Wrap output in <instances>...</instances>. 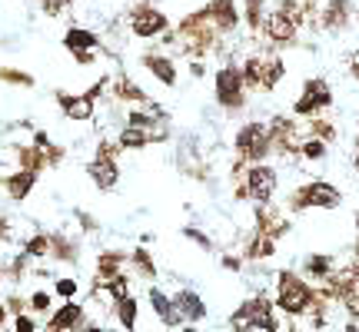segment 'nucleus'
<instances>
[{
	"label": "nucleus",
	"mask_w": 359,
	"mask_h": 332,
	"mask_svg": "<svg viewBox=\"0 0 359 332\" xmlns=\"http://www.w3.org/2000/svg\"><path fill=\"white\" fill-rule=\"evenodd\" d=\"M216 27H213V20H209L207 10H196V14H190L183 24H180V44H183V50L190 53V57H203L209 47H213V40H216Z\"/></svg>",
	"instance_id": "obj_1"
},
{
	"label": "nucleus",
	"mask_w": 359,
	"mask_h": 332,
	"mask_svg": "<svg viewBox=\"0 0 359 332\" xmlns=\"http://www.w3.org/2000/svg\"><path fill=\"white\" fill-rule=\"evenodd\" d=\"M340 203H343V193H340L333 183L313 180V183H303L299 190H293L289 210L293 213H299V210H336Z\"/></svg>",
	"instance_id": "obj_2"
},
{
	"label": "nucleus",
	"mask_w": 359,
	"mask_h": 332,
	"mask_svg": "<svg viewBox=\"0 0 359 332\" xmlns=\"http://www.w3.org/2000/svg\"><path fill=\"white\" fill-rule=\"evenodd\" d=\"M273 153V140H269V126L266 123H243L237 133V156L239 163H263Z\"/></svg>",
	"instance_id": "obj_3"
},
{
	"label": "nucleus",
	"mask_w": 359,
	"mask_h": 332,
	"mask_svg": "<svg viewBox=\"0 0 359 332\" xmlns=\"http://www.w3.org/2000/svg\"><path fill=\"white\" fill-rule=\"evenodd\" d=\"M213 97H216V103L230 110V113H237L246 106V83H243V74H239V67L233 63H226L216 70L213 76Z\"/></svg>",
	"instance_id": "obj_4"
},
{
	"label": "nucleus",
	"mask_w": 359,
	"mask_h": 332,
	"mask_svg": "<svg viewBox=\"0 0 359 332\" xmlns=\"http://www.w3.org/2000/svg\"><path fill=\"white\" fill-rule=\"evenodd\" d=\"M246 90H273L283 80L286 67L280 57H246V63L239 67Z\"/></svg>",
	"instance_id": "obj_5"
},
{
	"label": "nucleus",
	"mask_w": 359,
	"mask_h": 332,
	"mask_svg": "<svg viewBox=\"0 0 359 332\" xmlns=\"http://www.w3.org/2000/svg\"><path fill=\"white\" fill-rule=\"evenodd\" d=\"M276 186H280V180H276V169L266 163H250L246 166V180H243V186L237 190L239 199H253L256 206H263V203H269V199L276 197Z\"/></svg>",
	"instance_id": "obj_6"
},
{
	"label": "nucleus",
	"mask_w": 359,
	"mask_h": 332,
	"mask_svg": "<svg viewBox=\"0 0 359 332\" xmlns=\"http://www.w3.org/2000/svg\"><path fill=\"white\" fill-rule=\"evenodd\" d=\"M117 150H120V147H113V143L100 140V147H97V156H93V160L87 163L90 180L97 183V190H104V193H110V190H113V186L120 183Z\"/></svg>",
	"instance_id": "obj_7"
},
{
	"label": "nucleus",
	"mask_w": 359,
	"mask_h": 332,
	"mask_svg": "<svg viewBox=\"0 0 359 332\" xmlns=\"http://www.w3.org/2000/svg\"><path fill=\"white\" fill-rule=\"evenodd\" d=\"M276 302L280 309L289 313V316H303L313 302V289L299 279L296 272H280V292H276Z\"/></svg>",
	"instance_id": "obj_8"
},
{
	"label": "nucleus",
	"mask_w": 359,
	"mask_h": 332,
	"mask_svg": "<svg viewBox=\"0 0 359 332\" xmlns=\"http://www.w3.org/2000/svg\"><path fill=\"white\" fill-rule=\"evenodd\" d=\"M329 106H333V90H329V83L319 80V76H313V80L303 83V93H299V100L293 103V113L313 120V117H323Z\"/></svg>",
	"instance_id": "obj_9"
},
{
	"label": "nucleus",
	"mask_w": 359,
	"mask_h": 332,
	"mask_svg": "<svg viewBox=\"0 0 359 332\" xmlns=\"http://www.w3.org/2000/svg\"><path fill=\"white\" fill-rule=\"evenodd\" d=\"M130 31L140 40H150V37H163L170 31V20H166L163 10L150 7V3H136L130 10Z\"/></svg>",
	"instance_id": "obj_10"
},
{
	"label": "nucleus",
	"mask_w": 359,
	"mask_h": 332,
	"mask_svg": "<svg viewBox=\"0 0 359 332\" xmlns=\"http://www.w3.org/2000/svg\"><path fill=\"white\" fill-rule=\"evenodd\" d=\"M296 31H299V20L289 10H283V7H276L263 20V33H266V40L273 47H289L296 40Z\"/></svg>",
	"instance_id": "obj_11"
},
{
	"label": "nucleus",
	"mask_w": 359,
	"mask_h": 332,
	"mask_svg": "<svg viewBox=\"0 0 359 332\" xmlns=\"http://www.w3.org/2000/svg\"><path fill=\"white\" fill-rule=\"evenodd\" d=\"M209 14V20H213V27L220 33H233L239 27V10L233 0H209L207 7H203Z\"/></svg>",
	"instance_id": "obj_12"
},
{
	"label": "nucleus",
	"mask_w": 359,
	"mask_h": 332,
	"mask_svg": "<svg viewBox=\"0 0 359 332\" xmlns=\"http://www.w3.org/2000/svg\"><path fill=\"white\" fill-rule=\"evenodd\" d=\"M57 103L67 120H77V123L93 120V97H90V93H80V97H74V93H57Z\"/></svg>",
	"instance_id": "obj_13"
},
{
	"label": "nucleus",
	"mask_w": 359,
	"mask_h": 332,
	"mask_svg": "<svg viewBox=\"0 0 359 332\" xmlns=\"http://www.w3.org/2000/svg\"><path fill=\"white\" fill-rule=\"evenodd\" d=\"M143 67H147L150 74L157 76V83H163V87H177V63L163 57V53H143Z\"/></svg>",
	"instance_id": "obj_14"
},
{
	"label": "nucleus",
	"mask_w": 359,
	"mask_h": 332,
	"mask_svg": "<svg viewBox=\"0 0 359 332\" xmlns=\"http://www.w3.org/2000/svg\"><path fill=\"white\" fill-rule=\"evenodd\" d=\"M349 17H353L349 0H326V7H323V27L333 33H340L349 27Z\"/></svg>",
	"instance_id": "obj_15"
},
{
	"label": "nucleus",
	"mask_w": 359,
	"mask_h": 332,
	"mask_svg": "<svg viewBox=\"0 0 359 332\" xmlns=\"http://www.w3.org/2000/svg\"><path fill=\"white\" fill-rule=\"evenodd\" d=\"M33 186H37V173H33V169H17V173H10V176L3 180L7 197L17 199V203H20V199H27Z\"/></svg>",
	"instance_id": "obj_16"
},
{
	"label": "nucleus",
	"mask_w": 359,
	"mask_h": 332,
	"mask_svg": "<svg viewBox=\"0 0 359 332\" xmlns=\"http://www.w3.org/2000/svg\"><path fill=\"white\" fill-rule=\"evenodd\" d=\"M80 322H83V309H80L77 302L67 299V306H60L47 326H50V332H70L74 326H80Z\"/></svg>",
	"instance_id": "obj_17"
},
{
	"label": "nucleus",
	"mask_w": 359,
	"mask_h": 332,
	"mask_svg": "<svg viewBox=\"0 0 359 332\" xmlns=\"http://www.w3.org/2000/svg\"><path fill=\"white\" fill-rule=\"evenodd\" d=\"M173 306H177L180 319H190V322H196V319L207 316V306H203V299H200L196 292H190V289L177 292V296H173Z\"/></svg>",
	"instance_id": "obj_18"
},
{
	"label": "nucleus",
	"mask_w": 359,
	"mask_h": 332,
	"mask_svg": "<svg viewBox=\"0 0 359 332\" xmlns=\"http://www.w3.org/2000/svg\"><path fill=\"white\" fill-rule=\"evenodd\" d=\"M63 47L70 50V53H80V50H97L100 47V37L87 27H70V31L63 33Z\"/></svg>",
	"instance_id": "obj_19"
},
{
	"label": "nucleus",
	"mask_w": 359,
	"mask_h": 332,
	"mask_svg": "<svg viewBox=\"0 0 359 332\" xmlns=\"http://www.w3.org/2000/svg\"><path fill=\"white\" fill-rule=\"evenodd\" d=\"M150 306H153V313L163 319L166 326H177V322H180L177 306H173V299H170L166 292H160V289H150Z\"/></svg>",
	"instance_id": "obj_20"
},
{
	"label": "nucleus",
	"mask_w": 359,
	"mask_h": 332,
	"mask_svg": "<svg viewBox=\"0 0 359 332\" xmlns=\"http://www.w3.org/2000/svg\"><path fill=\"white\" fill-rule=\"evenodd\" d=\"M147 143H153V133H150V130H140V126H123L117 136L120 150H143Z\"/></svg>",
	"instance_id": "obj_21"
},
{
	"label": "nucleus",
	"mask_w": 359,
	"mask_h": 332,
	"mask_svg": "<svg viewBox=\"0 0 359 332\" xmlns=\"http://www.w3.org/2000/svg\"><path fill=\"white\" fill-rule=\"evenodd\" d=\"M17 163H20V169H33V173H40L44 166H54L47 150H40V147H20L17 150Z\"/></svg>",
	"instance_id": "obj_22"
},
{
	"label": "nucleus",
	"mask_w": 359,
	"mask_h": 332,
	"mask_svg": "<svg viewBox=\"0 0 359 332\" xmlns=\"http://www.w3.org/2000/svg\"><path fill=\"white\" fill-rule=\"evenodd\" d=\"M336 292H340V299L346 302V309H349L353 316H359V276L356 272H349L346 279H340V283H336Z\"/></svg>",
	"instance_id": "obj_23"
},
{
	"label": "nucleus",
	"mask_w": 359,
	"mask_h": 332,
	"mask_svg": "<svg viewBox=\"0 0 359 332\" xmlns=\"http://www.w3.org/2000/svg\"><path fill=\"white\" fill-rule=\"evenodd\" d=\"M113 93H117V100H123V103H147V93L140 90L130 76H120L117 83H113Z\"/></svg>",
	"instance_id": "obj_24"
},
{
	"label": "nucleus",
	"mask_w": 359,
	"mask_h": 332,
	"mask_svg": "<svg viewBox=\"0 0 359 332\" xmlns=\"http://www.w3.org/2000/svg\"><path fill=\"white\" fill-rule=\"evenodd\" d=\"M243 20L250 31H263L266 20V0H243Z\"/></svg>",
	"instance_id": "obj_25"
},
{
	"label": "nucleus",
	"mask_w": 359,
	"mask_h": 332,
	"mask_svg": "<svg viewBox=\"0 0 359 332\" xmlns=\"http://www.w3.org/2000/svg\"><path fill=\"white\" fill-rule=\"evenodd\" d=\"M117 316H120V322H123V329H134L136 326V299L134 296H123V299L117 302Z\"/></svg>",
	"instance_id": "obj_26"
},
{
	"label": "nucleus",
	"mask_w": 359,
	"mask_h": 332,
	"mask_svg": "<svg viewBox=\"0 0 359 332\" xmlns=\"http://www.w3.org/2000/svg\"><path fill=\"white\" fill-rule=\"evenodd\" d=\"M306 272H310L313 279H329V276H333V259L329 256H310L306 259Z\"/></svg>",
	"instance_id": "obj_27"
},
{
	"label": "nucleus",
	"mask_w": 359,
	"mask_h": 332,
	"mask_svg": "<svg viewBox=\"0 0 359 332\" xmlns=\"http://www.w3.org/2000/svg\"><path fill=\"white\" fill-rule=\"evenodd\" d=\"M299 156H306V160H323V156H326V140H319V136H306V140H303V147H299Z\"/></svg>",
	"instance_id": "obj_28"
},
{
	"label": "nucleus",
	"mask_w": 359,
	"mask_h": 332,
	"mask_svg": "<svg viewBox=\"0 0 359 332\" xmlns=\"http://www.w3.org/2000/svg\"><path fill=\"white\" fill-rule=\"evenodd\" d=\"M120 263H123V256H120V253H104V256H100V263H97V269H100V279H113V276H120Z\"/></svg>",
	"instance_id": "obj_29"
},
{
	"label": "nucleus",
	"mask_w": 359,
	"mask_h": 332,
	"mask_svg": "<svg viewBox=\"0 0 359 332\" xmlns=\"http://www.w3.org/2000/svg\"><path fill=\"white\" fill-rule=\"evenodd\" d=\"M273 236H266V233H260L250 246H246V256H256V259H263V256H273Z\"/></svg>",
	"instance_id": "obj_30"
},
{
	"label": "nucleus",
	"mask_w": 359,
	"mask_h": 332,
	"mask_svg": "<svg viewBox=\"0 0 359 332\" xmlns=\"http://www.w3.org/2000/svg\"><path fill=\"white\" fill-rule=\"evenodd\" d=\"M0 80L10 83V87H33V76L24 70H10V67H0Z\"/></svg>",
	"instance_id": "obj_31"
},
{
	"label": "nucleus",
	"mask_w": 359,
	"mask_h": 332,
	"mask_svg": "<svg viewBox=\"0 0 359 332\" xmlns=\"http://www.w3.org/2000/svg\"><path fill=\"white\" fill-rule=\"evenodd\" d=\"M24 253H27V256H47V253H50V236H30Z\"/></svg>",
	"instance_id": "obj_32"
},
{
	"label": "nucleus",
	"mask_w": 359,
	"mask_h": 332,
	"mask_svg": "<svg viewBox=\"0 0 359 332\" xmlns=\"http://www.w3.org/2000/svg\"><path fill=\"white\" fill-rule=\"evenodd\" d=\"M134 263H136V269L143 272V276H153V259H150V253L147 249H143V246H140V249H134Z\"/></svg>",
	"instance_id": "obj_33"
},
{
	"label": "nucleus",
	"mask_w": 359,
	"mask_h": 332,
	"mask_svg": "<svg viewBox=\"0 0 359 332\" xmlns=\"http://www.w3.org/2000/svg\"><path fill=\"white\" fill-rule=\"evenodd\" d=\"M183 236H186V240H193L196 246H203V249H213V242H209L207 233H200V229H193V226H186V229H183Z\"/></svg>",
	"instance_id": "obj_34"
},
{
	"label": "nucleus",
	"mask_w": 359,
	"mask_h": 332,
	"mask_svg": "<svg viewBox=\"0 0 359 332\" xmlns=\"http://www.w3.org/2000/svg\"><path fill=\"white\" fill-rule=\"evenodd\" d=\"M54 289H57V296H63V299H74V296H77V283H74V279H57V286H54Z\"/></svg>",
	"instance_id": "obj_35"
},
{
	"label": "nucleus",
	"mask_w": 359,
	"mask_h": 332,
	"mask_svg": "<svg viewBox=\"0 0 359 332\" xmlns=\"http://www.w3.org/2000/svg\"><path fill=\"white\" fill-rule=\"evenodd\" d=\"M30 306H33L37 313H47V309H50V292H33V296H30Z\"/></svg>",
	"instance_id": "obj_36"
},
{
	"label": "nucleus",
	"mask_w": 359,
	"mask_h": 332,
	"mask_svg": "<svg viewBox=\"0 0 359 332\" xmlns=\"http://www.w3.org/2000/svg\"><path fill=\"white\" fill-rule=\"evenodd\" d=\"M40 3H44L47 14H60V10H63V7H70L74 0H40Z\"/></svg>",
	"instance_id": "obj_37"
},
{
	"label": "nucleus",
	"mask_w": 359,
	"mask_h": 332,
	"mask_svg": "<svg viewBox=\"0 0 359 332\" xmlns=\"http://www.w3.org/2000/svg\"><path fill=\"white\" fill-rule=\"evenodd\" d=\"M37 326H33V319L30 316H17V332H33Z\"/></svg>",
	"instance_id": "obj_38"
},
{
	"label": "nucleus",
	"mask_w": 359,
	"mask_h": 332,
	"mask_svg": "<svg viewBox=\"0 0 359 332\" xmlns=\"http://www.w3.org/2000/svg\"><path fill=\"white\" fill-rule=\"evenodd\" d=\"M93 53H97V50H80V53H74V60H77V63H83V67H87V63H93V60H97Z\"/></svg>",
	"instance_id": "obj_39"
},
{
	"label": "nucleus",
	"mask_w": 359,
	"mask_h": 332,
	"mask_svg": "<svg viewBox=\"0 0 359 332\" xmlns=\"http://www.w3.org/2000/svg\"><path fill=\"white\" fill-rule=\"evenodd\" d=\"M7 233H10V223H7V219H3V216H0V242L7 240Z\"/></svg>",
	"instance_id": "obj_40"
},
{
	"label": "nucleus",
	"mask_w": 359,
	"mask_h": 332,
	"mask_svg": "<svg viewBox=\"0 0 359 332\" xmlns=\"http://www.w3.org/2000/svg\"><path fill=\"white\" fill-rule=\"evenodd\" d=\"M223 266H226V269H239V259H237V256H226Z\"/></svg>",
	"instance_id": "obj_41"
},
{
	"label": "nucleus",
	"mask_w": 359,
	"mask_h": 332,
	"mask_svg": "<svg viewBox=\"0 0 359 332\" xmlns=\"http://www.w3.org/2000/svg\"><path fill=\"white\" fill-rule=\"evenodd\" d=\"M190 74H193V76H203V63H190Z\"/></svg>",
	"instance_id": "obj_42"
},
{
	"label": "nucleus",
	"mask_w": 359,
	"mask_h": 332,
	"mask_svg": "<svg viewBox=\"0 0 359 332\" xmlns=\"http://www.w3.org/2000/svg\"><path fill=\"white\" fill-rule=\"evenodd\" d=\"M349 74H353V76L359 80V60H356V63H349Z\"/></svg>",
	"instance_id": "obj_43"
},
{
	"label": "nucleus",
	"mask_w": 359,
	"mask_h": 332,
	"mask_svg": "<svg viewBox=\"0 0 359 332\" xmlns=\"http://www.w3.org/2000/svg\"><path fill=\"white\" fill-rule=\"evenodd\" d=\"M356 169H359V140H356Z\"/></svg>",
	"instance_id": "obj_44"
},
{
	"label": "nucleus",
	"mask_w": 359,
	"mask_h": 332,
	"mask_svg": "<svg viewBox=\"0 0 359 332\" xmlns=\"http://www.w3.org/2000/svg\"><path fill=\"white\" fill-rule=\"evenodd\" d=\"M346 332H359V326H346Z\"/></svg>",
	"instance_id": "obj_45"
},
{
	"label": "nucleus",
	"mask_w": 359,
	"mask_h": 332,
	"mask_svg": "<svg viewBox=\"0 0 359 332\" xmlns=\"http://www.w3.org/2000/svg\"><path fill=\"white\" fill-rule=\"evenodd\" d=\"M3 316H7V309H3V306H0V322H3Z\"/></svg>",
	"instance_id": "obj_46"
},
{
	"label": "nucleus",
	"mask_w": 359,
	"mask_h": 332,
	"mask_svg": "<svg viewBox=\"0 0 359 332\" xmlns=\"http://www.w3.org/2000/svg\"><path fill=\"white\" fill-rule=\"evenodd\" d=\"M83 332H100V329H97V326H87V329H83Z\"/></svg>",
	"instance_id": "obj_47"
},
{
	"label": "nucleus",
	"mask_w": 359,
	"mask_h": 332,
	"mask_svg": "<svg viewBox=\"0 0 359 332\" xmlns=\"http://www.w3.org/2000/svg\"><path fill=\"white\" fill-rule=\"evenodd\" d=\"M356 226H359V213H356Z\"/></svg>",
	"instance_id": "obj_48"
},
{
	"label": "nucleus",
	"mask_w": 359,
	"mask_h": 332,
	"mask_svg": "<svg viewBox=\"0 0 359 332\" xmlns=\"http://www.w3.org/2000/svg\"><path fill=\"white\" fill-rule=\"evenodd\" d=\"M356 256H359V242H356Z\"/></svg>",
	"instance_id": "obj_49"
},
{
	"label": "nucleus",
	"mask_w": 359,
	"mask_h": 332,
	"mask_svg": "<svg viewBox=\"0 0 359 332\" xmlns=\"http://www.w3.org/2000/svg\"><path fill=\"white\" fill-rule=\"evenodd\" d=\"M186 332H196V329H186Z\"/></svg>",
	"instance_id": "obj_50"
}]
</instances>
